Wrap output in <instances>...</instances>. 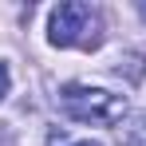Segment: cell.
Segmentation results:
<instances>
[{"mask_svg": "<svg viewBox=\"0 0 146 146\" xmlns=\"http://www.w3.org/2000/svg\"><path fill=\"white\" fill-rule=\"evenodd\" d=\"M59 107L63 115L75 122H91V126H115L126 115V99L111 95L103 87H87V83H67L59 91Z\"/></svg>", "mask_w": 146, "mask_h": 146, "instance_id": "obj_1", "label": "cell"}, {"mask_svg": "<svg viewBox=\"0 0 146 146\" xmlns=\"http://www.w3.org/2000/svg\"><path fill=\"white\" fill-rule=\"evenodd\" d=\"M48 40L55 48H99V12L83 0H67L59 8H51V24H48Z\"/></svg>", "mask_w": 146, "mask_h": 146, "instance_id": "obj_2", "label": "cell"}, {"mask_svg": "<svg viewBox=\"0 0 146 146\" xmlns=\"http://www.w3.org/2000/svg\"><path fill=\"white\" fill-rule=\"evenodd\" d=\"M119 146H146V111L130 115L119 126Z\"/></svg>", "mask_w": 146, "mask_h": 146, "instance_id": "obj_3", "label": "cell"}, {"mask_svg": "<svg viewBox=\"0 0 146 146\" xmlns=\"http://www.w3.org/2000/svg\"><path fill=\"white\" fill-rule=\"evenodd\" d=\"M8 87H12V75H8V63H0V99L8 95Z\"/></svg>", "mask_w": 146, "mask_h": 146, "instance_id": "obj_4", "label": "cell"}, {"mask_svg": "<svg viewBox=\"0 0 146 146\" xmlns=\"http://www.w3.org/2000/svg\"><path fill=\"white\" fill-rule=\"evenodd\" d=\"M75 146H103V142H75Z\"/></svg>", "mask_w": 146, "mask_h": 146, "instance_id": "obj_5", "label": "cell"}, {"mask_svg": "<svg viewBox=\"0 0 146 146\" xmlns=\"http://www.w3.org/2000/svg\"><path fill=\"white\" fill-rule=\"evenodd\" d=\"M138 12H142V16H146V0H142V4H138Z\"/></svg>", "mask_w": 146, "mask_h": 146, "instance_id": "obj_6", "label": "cell"}]
</instances>
